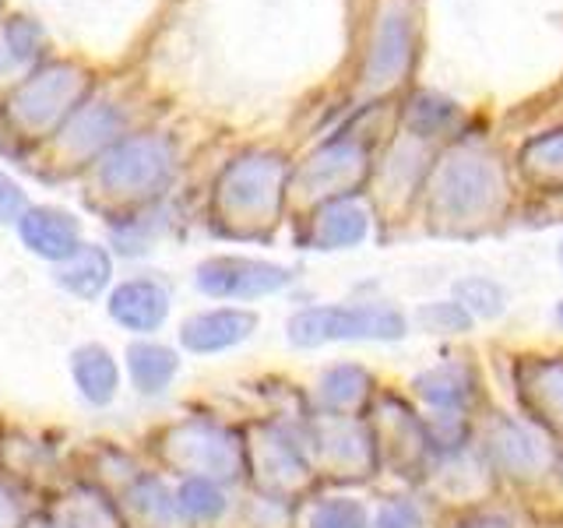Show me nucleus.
<instances>
[{
	"instance_id": "58836bf2",
	"label": "nucleus",
	"mask_w": 563,
	"mask_h": 528,
	"mask_svg": "<svg viewBox=\"0 0 563 528\" xmlns=\"http://www.w3.org/2000/svg\"><path fill=\"white\" fill-rule=\"evenodd\" d=\"M35 40H40V29H35L29 18H18V22L8 29V46L14 53V61H29L35 53Z\"/></svg>"
},
{
	"instance_id": "9d476101",
	"label": "nucleus",
	"mask_w": 563,
	"mask_h": 528,
	"mask_svg": "<svg viewBox=\"0 0 563 528\" xmlns=\"http://www.w3.org/2000/svg\"><path fill=\"white\" fill-rule=\"evenodd\" d=\"M173 304H176V296H173L169 278L155 272L117 278L113 289L102 299L106 317H110L113 328H120L128 339H155V334H163L173 317Z\"/></svg>"
},
{
	"instance_id": "6ab92c4d",
	"label": "nucleus",
	"mask_w": 563,
	"mask_h": 528,
	"mask_svg": "<svg viewBox=\"0 0 563 528\" xmlns=\"http://www.w3.org/2000/svg\"><path fill=\"white\" fill-rule=\"evenodd\" d=\"M128 528H184L173 501V475L158 469H141L131 486L117 497Z\"/></svg>"
},
{
	"instance_id": "4468645a",
	"label": "nucleus",
	"mask_w": 563,
	"mask_h": 528,
	"mask_svg": "<svg viewBox=\"0 0 563 528\" xmlns=\"http://www.w3.org/2000/svg\"><path fill=\"white\" fill-rule=\"evenodd\" d=\"M184 360L187 356L176 349V342H166L163 334H155V339H128V345L120 352L123 384L141 402H163L176 387V381H180Z\"/></svg>"
},
{
	"instance_id": "6e6552de",
	"label": "nucleus",
	"mask_w": 563,
	"mask_h": 528,
	"mask_svg": "<svg viewBox=\"0 0 563 528\" xmlns=\"http://www.w3.org/2000/svg\"><path fill=\"white\" fill-rule=\"evenodd\" d=\"M500 198V176L493 163L468 152H454L437 166L430 184V211L444 222H472L489 216Z\"/></svg>"
},
{
	"instance_id": "0eeeda50",
	"label": "nucleus",
	"mask_w": 563,
	"mask_h": 528,
	"mask_svg": "<svg viewBox=\"0 0 563 528\" xmlns=\"http://www.w3.org/2000/svg\"><path fill=\"white\" fill-rule=\"evenodd\" d=\"M310 465L317 480H369L380 469L377 440L363 416H310Z\"/></svg>"
},
{
	"instance_id": "1a4fd4ad",
	"label": "nucleus",
	"mask_w": 563,
	"mask_h": 528,
	"mask_svg": "<svg viewBox=\"0 0 563 528\" xmlns=\"http://www.w3.org/2000/svg\"><path fill=\"white\" fill-rule=\"evenodd\" d=\"M85 92V78L70 64H46L29 75L11 96V120L32 134L49 131L53 123L75 113V102Z\"/></svg>"
},
{
	"instance_id": "7ed1b4c3",
	"label": "nucleus",
	"mask_w": 563,
	"mask_h": 528,
	"mask_svg": "<svg viewBox=\"0 0 563 528\" xmlns=\"http://www.w3.org/2000/svg\"><path fill=\"white\" fill-rule=\"evenodd\" d=\"M310 422H286L275 416L243 419V451H246V483L278 497L303 501L317 483L307 448Z\"/></svg>"
},
{
	"instance_id": "37998d69",
	"label": "nucleus",
	"mask_w": 563,
	"mask_h": 528,
	"mask_svg": "<svg viewBox=\"0 0 563 528\" xmlns=\"http://www.w3.org/2000/svg\"><path fill=\"white\" fill-rule=\"evenodd\" d=\"M560 480H563V458H560Z\"/></svg>"
},
{
	"instance_id": "cd10ccee",
	"label": "nucleus",
	"mask_w": 563,
	"mask_h": 528,
	"mask_svg": "<svg viewBox=\"0 0 563 528\" xmlns=\"http://www.w3.org/2000/svg\"><path fill=\"white\" fill-rule=\"evenodd\" d=\"M296 528H369V510L349 493H317L299 501Z\"/></svg>"
},
{
	"instance_id": "20e7f679",
	"label": "nucleus",
	"mask_w": 563,
	"mask_h": 528,
	"mask_svg": "<svg viewBox=\"0 0 563 528\" xmlns=\"http://www.w3.org/2000/svg\"><path fill=\"white\" fill-rule=\"evenodd\" d=\"M409 334V317L384 299L360 304H307L286 317V342L296 352H313L345 342H401Z\"/></svg>"
},
{
	"instance_id": "bb28decb",
	"label": "nucleus",
	"mask_w": 563,
	"mask_h": 528,
	"mask_svg": "<svg viewBox=\"0 0 563 528\" xmlns=\"http://www.w3.org/2000/svg\"><path fill=\"white\" fill-rule=\"evenodd\" d=\"M521 398L542 422L563 427V360H536L521 366Z\"/></svg>"
},
{
	"instance_id": "393cba45",
	"label": "nucleus",
	"mask_w": 563,
	"mask_h": 528,
	"mask_svg": "<svg viewBox=\"0 0 563 528\" xmlns=\"http://www.w3.org/2000/svg\"><path fill=\"white\" fill-rule=\"evenodd\" d=\"M141 469H148L141 451L123 448V444H117V440H96V444L85 451L78 475L88 483H96L99 490H106L110 497H120Z\"/></svg>"
},
{
	"instance_id": "a19ab883",
	"label": "nucleus",
	"mask_w": 563,
	"mask_h": 528,
	"mask_svg": "<svg viewBox=\"0 0 563 528\" xmlns=\"http://www.w3.org/2000/svg\"><path fill=\"white\" fill-rule=\"evenodd\" d=\"M22 528H53V521H49V515H46V507L40 504V507H32L29 510V518L22 521Z\"/></svg>"
},
{
	"instance_id": "473e14b6",
	"label": "nucleus",
	"mask_w": 563,
	"mask_h": 528,
	"mask_svg": "<svg viewBox=\"0 0 563 528\" xmlns=\"http://www.w3.org/2000/svg\"><path fill=\"white\" fill-rule=\"evenodd\" d=\"M454 299L468 310V317H497L504 310V289L489 278H462L454 286Z\"/></svg>"
},
{
	"instance_id": "f704fd0d",
	"label": "nucleus",
	"mask_w": 563,
	"mask_h": 528,
	"mask_svg": "<svg viewBox=\"0 0 563 528\" xmlns=\"http://www.w3.org/2000/svg\"><path fill=\"white\" fill-rule=\"evenodd\" d=\"M454 117H457V110H454L451 102L433 99V96H419V99L412 102V110H409V128H412V134H419V138H433V134L444 131Z\"/></svg>"
},
{
	"instance_id": "72a5a7b5",
	"label": "nucleus",
	"mask_w": 563,
	"mask_h": 528,
	"mask_svg": "<svg viewBox=\"0 0 563 528\" xmlns=\"http://www.w3.org/2000/svg\"><path fill=\"white\" fill-rule=\"evenodd\" d=\"M419 324L430 334H462L472 328V317L457 299H433V304L419 307Z\"/></svg>"
},
{
	"instance_id": "c03bdc74",
	"label": "nucleus",
	"mask_w": 563,
	"mask_h": 528,
	"mask_svg": "<svg viewBox=\"0 0 563 528\" xmlns=\"http://www.w3.org/2000/svg\"><path fill=\"white\" fill-rule=\"evenodd\" d=\"M560 264H563V243H560Z\"/></svg>"
},
{
	"instance_id": "39448f33",
	"label": "nucleus",
	"mask_w": 563,
	"mask_h": 528,
	"mask_svg": "<svg viewBox=\"0 0 563 528\" xmlns=\"http://www.w3.org/2000/svg\"><path fill=\"white\" fill-rule=\"evenodd\" d=\"M96 187L123 211L158 201L176 176V148L166 134H131L113 141L92 163Z\"/></svg>"
},
{
	"instance_id": "c756f323",
	"label": "nucleus",
	"mask_w": 563,
	"mask_h": 528,
	"mask_svg": "<svg viewBox=\"0 0 563 528\" xmlns=\"http://www.w3.org/2000/svg\"><path fill=\"white\" fill-rule=\"evenodd\" d=\"M120 131V117L110 106H85V110L70 113L67 128H64V145L78 155H102L113 145Z\"/></svg>"
},
{
	"instance_id": "f3484780",
	"label": "nucleus",
	"mask_w": 563,
	"mask_h": 528,
	"mask_svg": "<svg viewBox=\"0 0 563 528\" xmlns=\"http://www.w3.org/2000/svg\"><path fill=\"white\" fill-rule=\"evenodd\" d=\"M18 243L25 246L32 257L53 264L67 261L85 243V229L75 211L60 205H29L25 216L14 222Z\"/></svg>"
},
{
	"instance_id": "f8f14e48",
	"label": "nucleus",
	"mask_w": 563,
	"mask_h": 528,
	"mask_svg": "<svg viewBox=\"0 0 563 528\" xmlns=\"http://www.w3.org/2000/svg\"><path fill=\"white\" fill-rule=\"evenodd\" d=\"M366 145L352 138L328 141L324 148H317L296 173V190L310 201H331L349 198L366 180Z\"/></svg>"
},
{
	"instance_id": "423d86ee",
	"label": "nucleus",
	"mask_w": 563,
	"mask_h": 528,
	"mask_svg": "<svg viewBox=\"0 0 563 528\" xmlns=\"http://www.w3.org/2000/svg\"><path fill=\"white\" fill-rule=\"evenodd\" d=\"M296 282V268L251 254H211L194 264L190 286L208 304L254 307L261 299L282 296Z\"/></svg>"
},
{
	"instance_id": "79ce46f5",
	"label": "nucleus",
	"mask_w": 563,
	"mask_h": 528,
	"mask_svg": "<svg viewBox=\"0 0 563 528\" xmlns=\"http://www.w3.org/2000/svg\"><path fill=\"white\" fill-rule=\"evenodd\" d=\"M556 321H560V324H563V304H560V307H556Z\"/></svg>"
},
{
	"instance_id": "2eb2a0df",
	"label": "nucleus",
	"mask_w": 563,
	"mask_h": 528,
	"mask_svg": "<svg viewBox=\"0 0 563 528\" xmlns=\"http://www.w3.org/2000/svg\"><path fill=\"white\" fill-rule=\"evenodd\" d=\"M67 381L75 387V395L81 405H88L92 413L113 409L123 395V366L120 352H113L106 342H78L67 352Z\"/></svg>"
},
{
	"instance_id": "dca6fc26",
	"label": "nucleus",
	"mask_w": 563,
	"mask_h": 528,
	"mask_svg": "<svg viewBox=\"0 0 563 528\" xmlns=\"http://www.w3.org/2000/svg\"><path fill=\"white\" fill-rule=\"evenodd\" d=\"M43 507L53 528H128L117 497L81 475H67L60 486H53Z\"/></svg>"
},
{
	"instance_id": "c85d7f7f",
	"label": "nucleus",
	"mask_w": 563,
	"mask_h": 528,
	"mask_svg": "<svg viewBox=\"0 0 563 528\" xmlns=\"http://www.w3.org/2000/svg\"><path fill=\"white\" fill-rule=\"evenodd\" d=\"M296 510H299V501L278 497V493H264L254 486H240L229 528H296Z\"/></svg>"
},
{
	"instance_id": "412c9836",
	"label": "nucleus",
	"mask_w": 563,
	"mask_h": 528,
	"mask_svg": "<svg viewBox=\"0 0 563 528\" xmlns=\"http://www.w3.org/2000/svg\"><path fill=\"white\" fill-rule=\"evenodd\" d=\"M369 237V211L352 198L321 201L307 219L303 243L310 251H349Z\"/></svg>"
},
{
	"instance_id": "a878e982",
	"label": "nucleus",
	"mask_w": 563,
	"mask_h": 528,
	"mask_svg": "<svg viewBox=\"0 0 563 528\" xmlns=\"http://www.w3.org/2000/svg\"><path fill=\"white\" fill-rule=\"evenodd\" d=\"M412 387L433 413H462L475 395V377L465 363L444 360V363L416 374Z\"/></svg>"
},
{
	"instance_id": "4be33fe9",
	"label": "nucleus",
	"mask_w": 563,
	"mask_h": 528,
	"mask_svg": "<svg viewBox=\"0 0 563 528\" xmlns=\"http://www.w3.org/2000/svg\"><path fill=\"white\" fill-rule=\"evenodd\" d=\"M233 486L205 480V475H180L173 480V501L184 528H229L236 510Z\"/></svg>"
},
{
	"instance_id": "f257e3e1",
	"label": "nucleus",
	"mask_w": 563,
	"mask_h": 528,
	"mask_svg": "<svg viewBox=\"0 0 563 528\" xmlns=\"http://www.w3.org/2000/svg\"><path fill=\"white\" fill-rule=\"evenodd\" d=\"M145 462L173 475H205L240 490L246 483V451H243V419H225L219 413H187L176 416L145 437Z\"/></svg>"
},
{
	"instance_id": "ea45409f",
	"label": "nucleus",
	"mask_w": 563,
	"mask_h": 528,
	"mask_svg": "<svg viewBox=\"0 0 563 528\" xmlns=\"http://www.w3.org/2000/svg\"><path fill=\"white\" fill-rule=\"evenodd\" d=\"M451 528H515V525H510L507 515H497V510H468Z\"/></svg>"
},
{
	"instance_id": "b1692460",
	"label": "nucleus",
	"mask_w": 563,
	"mask_h": 528,
	"mask_svg": "<svg viewBox=\"0 0 563 528\" xmlns=\"http://www.w3.org/2000/svg\"><path fill=\"white\" fill-rule=\"evenodd\" d=\"M169 219H163V208L158 201L152 205H141V208H131V211H120V216L110 222V254L113 257H123V261H141L148 257L158 240H163Z\"/></svg>"
},
{
	"instance_id": "9b49d317",
	"label": "nucleus",
	"mask_w": 563,
	"mask_h": 528,
	"mask_svg": "<svg viewBox=\"0 0 563 528\" xmlns=\"http://www.w3.org/2000/svg\"><path fill=\"white\" fill-rule=\"evenodd\" d=\"M257 331H261V314L254 307L211 304L187 314L176 324V349L194 360H211L254 342Z\"/></svg>"
},
{
	"instance_id": "aec40b11",
	"label": "nucleus",
	"mask_w": 563,
	"mask_h": 528,
	"mask_svg": "<svg viewBox=\"0 0 563 528\" xmlns=\"http://www.w3.org/2000/svg\"><path fill=\"white\" fill-rule=\"evenodd\" d=\"M307 398L321 416H360L374 398V374L363 363H331L317 374Z\"/></svg>"
},
{
	"instance_id": "7c9ffc66",
	"label": "nucleus",
	"mask_w": 563,
	"mask_h": 528,
	"mask_svg": "<svg viewBox=\"0 0 563 528\" xmlns=\"http://www.w3.org/2000/svg\"><path fill=\"white\" fill-rule=\"evenodd\" d=\"M489 451L497 458V465L510 475H536L542 465V448L539 440L518 422H500L489 437Z\"/></svg>"
},
{
	"instance_id": "2f4dec72",
	"label": "nucleus",
	"mask_w": 563,
	"mask_h": 528,
	"mask_svg": "<svg viewBox=\"0 0 563 528\" xmlns=\"http://www.w3.org/2000/svg\"><path fill=\"white\" fill-rule=\"evenodd\" d=\"M521 169L536 187L560 190L563 187V128L528 141L521 152Z\"/></svg>"
},
{
	"instance_id": "4c0bfd02",
	"label": "nucleus",
	"mask_w": 563,
	"mask_h": 528,
	"mask_svg": "<svg viewBox=\"0 0 563 528\" xmlns=\"http://www.w3.org/2000/svg\"><path fill=\"white\" fill-rule=\"evenodd\" d=\"M29 190L14 180L8 169H0V226H14L18 219L25 216L29 208Z\"/></svg>"
},
{
	"instance_id": "a211bd4d",
	"label": "nucleus",
	"mask_w": 563,
	"mask_h": 528,
	"mask_svg": "<svg viewBox=\"0 0 563 528\" xmlns=\"http://www.w3.org/2000/svg\"><path fill=\"white\" fill-rule=\"evenodd\" d=\"M117 282V257L106 243L85 240L67 261L53 264V286L78 304H102Z\"/></svg>"
},
{
	"instance_id": "f03ea898",
	"label": "nucleus",
	"mask_w": 563,
	"mask_h": 528,
	"mask_svg": "<svg viewBox=\"0 0 563 528\" xmlns=\"http://www.w3.org/2000/svg\"><path fill=\"white\" fill-rule=\"evenodd\" d=\"M289 190V163L278 152H243L216 180L211 194V229L254 240L275 229L282 201Z\"/></svg>"
},
{
	"instance_id": "e433bc0d",
	"label": "nucleus",
	"mask_w": 563,
	"mask_h": 528,
	"mask_svg": "<svg viewBox=\"0 0 563 528\" xmlns=\"http://www.w3.org/2000/svg\"><path fill=\"white\" fill-rule=\"evenodd\" d=\"M369 528H422V507L412 497H391L369 515Z\"/></svg>"
},
{
	"instance_id": "5701e85b",
	"label": "nucleus",
	"mask_w": 563,
	"mask_h": 528,
	"mask_svg": "<svg viewBox=\"0 0 563 528\" xmlns=\"http://www.w3.org/2000/svg\"><path fill=\"white\" fill-rule=\"evenodd\" d=\"M409 53H412V25L409 14L401 8H384L377 18V32L374 43H369V57H366V81L369 85H387L401 78V70L409 67Z\"/></svg>"
},
{
	"instance_id": "c9c22d12",
	"label": "nucleus",
	"mask_w": 563,
	"mask_h": 528,
	"mask_svg": "<svg viewBox=\"0 0 563 528\" xmlns=\"http://www.w3.org/2000/svg\"><path fill=\"white\" fill-rule=\"evenodd\" d=\"M32 497L35 493H29L25 486H18V483L0 475V528H22L29 510L43 504V501H32Z\"/></svg>"
},
{
	"instance_id": "ddd939ff",
	"label": "nucleus",
	"mask_w": 563,
	"mask_h": 528,
	"mask_svg": "<svg viewBox=\"0 0 563 528\" xmlns=\"http://www.w3.org/2000/svg\"><path fill=\"white\" fill-rule=\"evenodd\" d=\"M0 475L29 493L53 490V483H64V454L46 433L0 427Z\"/></svg>"
}]
</instances>
